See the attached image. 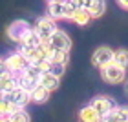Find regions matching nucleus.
<instances>
[{"label": "nucleus", "instance_id": "nucleus-1", "mask_svg": "<svg viewBox=\"0 0 128 122\" xmlns=\"http://www.w3.org/2000/svg\"><path fill=\"white\" fill-rule=\"evenodd\" d=\"M30 64H31V62H30L28 57H24L20 51H16V53L8 55V57L2 60V73L11 71V73H16V75H18V73H22V71H26Z\"/></svg>", "mask_w": 128, "mask_h": 122}, {"label": "nucleus", "instance_id": "nucleus-2", "mask_svg": "<svg viewBox=\"0 0 128 122\" xmlns=\"http://www.w3.org/2000/svg\"><path fill=\"white\" fill-rule=\"evenodd\" d=\"M33 33H35V29L26 20H15L13 24L8 27V37L13 40V42H18V44L28 42V38H30Z\"/></svg>", "mask_w": 128, "mask_h": 122}, {"label": "nucleus", "instance_id": "nucleus-3", "mask_svg": "<svg viewBox=\"0 0 128 122\" xmlns=\"http://www.w3.org/2000/svg\"><path fill=\"white\" fill-rule=\"evenodd\" d=\"M101 77L102 80H106L108 84H121V82H124V77H126V69L124 67H121L119 64H108V66H104L101 69Z\"/></svg>", "mask_w": 128, "mask_h": 122}, {"label": "nucleus", "instance_id": "nucleus-4", "mask_svg": "<svg viewBox=\"0 0 128 122\" xmlns=\"http://www.w3.org/2000/svg\"><path fill=\"white\" fill-rule=\"evenodd\" d=\"M55 22H57V20H53L51 16H42V18L37 20V24L33 26V29H35V33H37L38 37L44 40V42H48V40L53 37V33L57 31Z\"/></svg>", "mask_w": 128, "mask_h": 122}, {"label": "nucleus", "instance_id": "nucleus-5", "mask_svg": "<svg viewBox=\"0 0 128 122\" xmlns=\"http://www.w3.org/2000/svg\"><path fill=\"white\" fill-rule=\"evenodd\" d=\"M2 100H8L11 104H15V106H18V108H26L31 102V93L22 89V88H15L13 91L2 93Z\"/></svg>", "mask_w": 128, "mask_h": 122}, {"label": "nucleus", "instance_id": "nucleus-6", "mask_svg": "<svg viewBox=\"0 0 128 122\" xmlns=\"http://www.w3.org/2000/svg\"><path fill=\"white\" fill-rule=\"evenodd\" d=\"M114 59H115V51L110 49L108 46H101V48H97L94 51V55H92V64H94L95 67L102 69L104 66L112 64Z\"/></svg>", "mask_w": 128, "mask_h": 122}, {"label": "nucleus", "instance_id": "nucleus-7", "mask_svg": "<svg viewBox=\"0 0 128 122\" xmlns=\"http://www.w3.org/2000/svg\"><path fill=\"white\" fill-rule=\"evenodd\" d=\"M48 46L51 48V51H66L68 53V51L72 49V38L62 29H57L53 33V37L48 40Z\"/></svg>", "mask_w": 128, "mask_h": 122}, {"label": "nucleus", "instance_id": "nucleus-8", "mask_svg": "<svg viewBox=\"0 0 128 122\" xmlns=\"http://www.w3.org/2000/svg\"><path fill=\"white\" fill-rule=\"evenodd\" d=\"M90 104L95 108V111L101 115V117H106L108 113H112L114 109L117 108L115 100H114L112 97H106V95H99V97H95Z\"/></svg>", "mask_w": 128, "mask_h": 122}, {"label": "nucleus", "instance_id": "nucleus-9", "mask_svg": "<svg viewBox=\"0 0 128 122\" xmlns=\"http://www.w3.org/2000/svg\"><path fill=\"white\" fill-rule=\"evenodd\" d=\"M48 16L53 20H64L68 18L66 2H48Z\"/></svg>", "mask_w": 128, "mask_h": 122}, {"label": "nucleus", "instance_id": "nucleus-10", "mask_svg": "<svg viewBox=\"0 0 128 122\" xmlns=\"http://www.w3.org/2000/svg\"><path fill=\"white\" fill-rule=\"evenodd\" d=\"M0 88H2V93L13 91L15 88H18V75H16V73H11V71L2 73V78H0Z\"/></svg>", "mask_w": 128, "mask_h": 122}, {"label": "nucleus", "instance_id": "nucleus-11", "mask_svg": "<svg viewBox=\"0 0 128 122\" xmlns=\"http://www.w3.org/2000/svg\"><path fill=\"white\" fill-rule=\"evenodd\" d=\"M102 117L95 111V108L92 106H84L82 109L79 111V122H99Z\"/></svg>", "mask_w": 128, "mask_h": 122}, {"label": "nucleus", "instance_id": "nucleus-12", "mask_svg": "<svg viewBox=\"0 0 128 122\" xmlns=\"http://www.w3.org/2000/svg\"><path fill=\"white\" fill-rule=\"evenodd\" d=\"M104 119H106L108 122H128V106H117Z\"/></svg>", "mask_w": 128, "mask_h": 122}, {"label": "nucleus", "instance_id": "nucleus-13", "mask_svg": "<svg viewBox=\"0 0 128 122\" xmlns=\"http://www.w3.org/2000/svg\"><path fill=\"white\" fill-rule=\"evenodd\" d=\"M94 18V16H92V13H90V9H86V7H79L77 11H75V13L72 15V22H75V24L77 26H86L88 24V22Z\"/></svg>", "mask_w": 128, "mask_h": 122}, {"label": "nucleus", "instance_id": "nucleus-14", "mask_svg": "<svg viewBox=\"0 0 128 122\" xmlns=\"http://www.w3.org/2000/svg\"><path fill=\"white\" fill-rule=\"evenodd\" d=\"M38 86H40L38 78H31V77H28V75H24V73H18V88L31 93L35 88H38Z\"/></svg>", "mask_w": 128, "mask_h": 122}, {"label": "nucleus", "instance_id": "nucleus-15", "mask_svg": "<svg viewBox=\"0 0 128 122\" xmlns=\"http://www.w3.org/2000/svg\"><path fill=\"white\" fill-rule=\"evenodd\" d=\"M50 95L51 91L48 88H44V86H38V88H35L31 91V102H37V104H44L50 100Z\"/></svg>", "mask_w": 128, "mask_h": 122}, {"label": "nucleus", "instance_id": "nucleus-16", "mask_svg": "<svg viewBox=\"0 0 128 122\" xmlns=\"http://www.w3.org/2000/svg\"><path fill=\"white\" fill-rule=\"evenodd\" d=\"M60 84V77H57V75H51V73H44L42 78H40V86H44V88H48L50 91H55L59 88Z\"/></svg>", "mask_w": 128, "mask_h": 122}, {"label": "nucleus", "instance_id": "nucleus-17", "mask_svg": "<svg viewBox=\"0 0 128 122\" xmlns=\"http://www.w3.org/2000/svg\"><path fill=\"white\" fill-rule=\"evenodd\" d=\"M18 109H22V108L15 106V104H11V102H8V100H0V111H2V119H9L11 115L16 113Z\"/></svg>", "mask_w": 128, "mask_h": 122}, {"label": "nucleus", "instance_id": "nucleus-18", "mask_svg": "<svg viewBox=\"0 0 128 122\" xmlns=\"http://www.w3.org/2000/svg\"><path fill=\"white\" fill-rule=\"evenodd\" d=\"M90 13L94 18H99V16H102L104 13H106V2L104 0H95L94 5L90 7Z\"/></svg>", "mask_w": 128, "mask_h": 122}, {"label": "nucleus", "instance_id": "nucleus-19", "mask_svg": "<svg viewBox=\"0 0 128 122\" xmlns=\"http://www.w3.org/2000/svg\"><path fill=\"white\" fill-rule=\"evenodd\" d=\"M115 64H119L121 67L128 69V49H117L115 51V59H114Z\"/></svg>", "mask_w": 128, "mask_h": 122}, {"label": "nucleus", "instance_id": "nucleus-20", "mask_svg": "<svg viewBox=\"0 0 128 122\" xmlns=\"http://www.w3.org/2000/svg\"><path fill=\"white\" fill-rule=\"evenodd\" d=\"M64 71H66V64L62 62H51L50 60V67L46 73H51V75H57V77H62Z\"/></svg>", "mask_w": 128, "mask_h": 122}, {"label": "nucleus", "instance_id": "nucleus-21", "mask_svg": "<svg viewBox=\"0 0 128 122\" xmlns=\"http://www.w3.org/2000/svg\"><path fill=\"white\" fill-rule=\"evenodd\" d=\"M9 120H11V122H31L30 115H28V111H26V108H22V109H18L16 113H13V115L9 117Z\"/></svg>", "mask_w": 128, "mask_h": 122}, {"label": "nucleus", "instance_id": "nucleus-22", "mask_svg": "<svg viewBox=\"0 0 128 122\" xmlns=\"http://www.w3.org/2000/svg\"><path fill=\"white\" fill-rule=\"evenodd\" d=\"M50 60L51 62H62V64H66L68 62V53H66V51H51Z\"/></svg>", "mask_w": 128, "mask_h": 122}, {"label": "nucleus", "instance_id": "nucleus-23", "mask_svg": "<svg viewBox=\"0 0 128 122\" xmlns=\"http://www.w3.org/2000/svg\"><path fill=\"white\" fill-rule=\"evenodd\" d=\"M77 2H79V5H80V7L90 9L92 5H94V2H95V0H77Z\"/></svg>", "mask_w": 128, "mask_h": 122}, {"label": "nucleus", "instance_id": "nucleus-24", "mask_svg": "<svg viewBox=\"0 0 128 122\" xmlns=\"http://www.w3.org/2000/svg\"><path fill=\"white\" fill-rule=\"evenodd\" d=\"M117 2H119V5L123 9H128V0H117Z\"/></svg>", "mask_w": 128, "mask_h": 122}, {"label": "nucleus", "instance_id": "nucleus-25", "mask_svg": "<svg viewBox=\"0 0 128 122\" xmlns=\"http://www.w3.org/2000/svg\"><path fill=\"white\" fill-rule=\"evenodd\" d=\"M124 91H126V95H128V80L124 82Z\"/></svg>", "mask_w": 128, "mask_h": 122}, {"label": "nucleus", "instance_id": "nucleus-26", "mask_svg": "<svg viewBox=\"0 0 128 122\" xmlns=\"http://www.w3.org/2000/svg\"><path fill=\"white\" fill-rule=\"evenodd\" d=\"M48 2H68V0H48Z\"/></svg>", "mask_w": 128, "mask_h": 122}, {"label": "nucleus", "instance_id": "nucleus-27", "mask_svg": "<svg viewBox=\"0 0 128 122\" xmlns=\"http://www.w3.org/2000/svg\"><path fill=\"white\" fill-rule=\"evenodd\" d=\"M99 122H108V120H106V119H104V117H102V119H101V120H99Z\"/></svg>", "mask_w": 128, "mask_h": 122}, {"label": "nucleus", "instance_id": "nucleus-28", "mask_svg": "<svg viewBox=\"0 0 128 122\" xmlns=\"http://www.w3.org/2000/svg\"><path fill=\"white\" fill-rule=\"evenodd\" d=\"M2 122H11V120L9 119H2Z\"/></svg>", "mask_w": 128, "mask_h": 122}]
</instances>
